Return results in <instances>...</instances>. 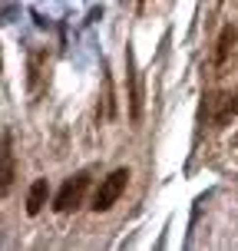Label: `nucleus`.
Segmentation results:
<instances>
[{
    "instance_id": "nucleus-8",
    "label": "nucleus",
    "mask_w": 238,
    "mask_h": 251,
    "mask_svg": "<svg viewBox=\"0 0 238 251\" xmlns=\"http://www.w3.org/2000/svg\"><path fill=\"white\" fill-rule=\"evenodd\" d=\"M235 43H238V30L235 26H225L222 37H218V43H215V66H225L232 50H235Z\"/></svg>"
},
{
    "instance_id": "nucleus-4",
    "label": "nucleus",
    "mask_w": 238,
    "mask_h": 251,
    "mask_svg": "<svg viewBox=\"0 0 238 251\" xmlns=\"http://www.w3.org/2000/svg\"><path fill=\"white\" fill-rule=\"evenodd\" d=\"M47 76H50V53H47V47H33L26 56V93H30V100H37L47 89Z\"/></svg>"
},
{
    "instance_id": "nucleus-2",
    "label": "nucleus",
    "mask_w": 238,
    "mask_h": 251,
    "mask_svg": "<svg viewBox=\"0 0 238 251\" xmlns=\"http://www.w3.org/2000/svg\"><path fill=\"white\" fill-rule=\"evenodd\" d=\"M126 185H129V169H113L106 178H100V188L93 192V212H109L116 201L123 199Z\"/></svg>"
},
{
    "instance_id": "nucleus-5",
    "label": "nucleus",
    "mask_w": 238,
    "mask_h": 251,
    "mask_svg": "<svg viewBox=\"0 0 238 251\" xmlns=\"http://www.w3.org/2000/svg\"><path fill=\"white\" fill-rule=\"evenodd\" d=\"M13 182H17V159H13V136L3 132L0 136V199L10 195Z\"/></svg>"
},
{
    "instance_id": "nucleus-10",
    "label": "nucleus",
    "mask_w": 238,
    "mask_h": 251,
    "mask_svg": "<svg viewBox=\"0 0 238 251\" xmlns=\"http://www.w3.org/2000/svg\"><path fill=\"white\" fill-rule=\"evenodd\" d=\"M235 142H238V136H235Z\"/></svg>"
},
{
    "instance_id": "nucleus-6",
    "label": "nucleus",
    "mask_w": 238,
    "mask_h": 251,
    "mask_svg": "<svg viewBox=\"0 0 238 251\" xmlns=\"http://www.w3.org/2000/svg\"><path fill=\"white\" fill-rule=\"evenodd\" d=\"M126 60H129V79H132V89H129V119L139 123L142 119V93H139V70H136L132 50H126Z\"/></svg>"
},
{
    "instance_id": "nucleus-1",
    "label": "nucleus",
    "mask_w": 238,
    "mask_h": 251,
    "mask_svg": "<svg viewBox=\"0 0 238 251\" xmlns=\"http://www.w3.org/2000/svg\"><path fill=\"white\" fill-rule=\"evenodd\" d=\"M89 185H93V169H79V172H73V176L60 185V192H56V199H53V212H60V215L76 212V208L86 201Z\"/></svg>"
},
{
    "instance_id": "nucleus-3",
    "label": "nucleus",
    "mask_w": 238,
    "mask_h": 251,
    "mask_svg": "<svg viewBox=\"0 0 238 251\" xmlns=\"http://www.w3.org/2000/svg\"><path fill=\"white\" fill-rule=\"evenodd\" d=\"M235 116H238V89H218V93H212L205 100V119L215 129L228 126Z\"/></svg>"
},
{
    "instance_id": "nucleus-7",
    "label": "nucleus",
    "mask_w": 238,
    "mask_h": 251,
    "mask_svg": "<svg viewBox=\"0 0 238 251\" xmlns=\"http://www.w3.org/2000/svg\"><path fill=\"white\" fill-rule=\"evenodd\" d=\"M47 199H50V182L47 178H37L30 185V192H26V215H40L43 205H47Z\"/></svg>"
},
{
    "instance_id": "nucleus-9",
    "label": "nucleus",
    "mask_w": 238,
    "mask_h": 251,
    "mask_svg": "<svg viewBox=\"0 0 238 251\" xmlns=\"http://www.w3.org/2000/svg\"><path fill=\"white\" fill-rule=\"evenodd\" d=\"M116 116V100H113V79L109 73L103 76V119H113Z\"/></svg>"
}]
</instances>
